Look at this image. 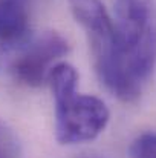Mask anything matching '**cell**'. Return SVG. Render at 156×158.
<instances>
[{
  "label": "cell",
  "mask_w": 156,
  "mask_h": 158,
  "mask_svg": "<svg viewBox=\"0 0 156 158\" xmlns=\"http://www.w3.org/2000/svg\"><path fill=\"white\" fill-rule=\"evenodd\" d=\"M132 158H156V132L138 135L130 144Z\"/></svg>",
  "instance_id": "6"
},
{
  "label": "cell",
  "mask_w": 156,
  "mask_h": 158,
  "mask_svg": "<svg viewBox=\"0 0 156 158\" xmlns=\"http://www.w3.org/2000/svg\"><path fill=\"white\" fill-rule=\"evenodd\" d=\"M55 100V137L61 144H80L95 140L109 123L107 106L94 95L77 91L78 72L64 61H58L49 72Z\"/></svg>",
  "instance_id": "2"
},
{
  "label": "cell",
  "mask_w": 156,
  "mask_h": 158,
  "mask_svg": "<svg viewBox=\"0 0 156 158\" xmlns=\"http://www.w3.org/2000/svg\"><path fill=\"white\" fill-rule=\"evenodd\" d=\"M29 0H0V58L29 42Z\"/></svg>",
  "instance_id": "5"
},
{
  "label": "cell",
  "mask_w": 156,
  "mask_h": 158,
  "mask_svg": "<svg viewBox=\"0 0 156 158\" xmlns=\"http://www.w3.org/2000/svg\"><path fill=\"white\" fill-rule=\"evenodd\" d=\"M113 25V57L100 80L116 98L135 102L156 68L155 0H116Z\"/></svg>",
  "instance_id": "1"
},
{
  "label": "cell",
  "mask_w": 156,
  "mask_h": 158,
  "mask_svg": "<svg viewBox=\"0 0 156 158\" xmlns=\"http://www.w3.org/2000/svg\"><path fill=\"white\" fill-rule=\"evenodd\" d=\"M70 11L89 40L98 77L109 68L115 46V25L100 0H69Z\"/></svg>",
  "instance_id": "4"
},
{
  "label": "cell",
  "mask_w": 156,
  "mask_h": 158,
  "mask_svg": "<svg viewBox=\"0 0 156 158\" xmlns=\"http://www.w3.org/2000/svg\"><path fill=\"white\" fill-rule=\"evenodd\" d=\"M67 52L69 43L61 34L55 31L43 32L22 48V52L11 63V72L26 86H42L48 81L51 69Z\"/></svg>",
  "instance_id": "3"
}]
</instances>
